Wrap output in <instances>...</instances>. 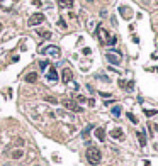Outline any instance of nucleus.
<instances>
[{
	"instance_id": "393cba45",
	"label": "nucleus",
	"mask_w": 158,
	"mask_h": 166,
	"mask_svg": "<svg viewBox=\"0 0 158 166\" xmlns=\"http://www.w3.org/2000/svg\"><path fill=\"white\" fill-rule=\"evenodd\" d=\"M0 31H2V24H0Z\"/></svg>"
},
{
	"instance_id": "f03ea898",
	"label": "nucleus",
	"mask_w": 158,
	"mask_h": 166,
	"mask_svg": "<svg viewBox=\"0 0 158 166\" xmlns=\"http://www.w3.org/2000/svg\"><path fill=\"white\" fill-rule=\"evenodd\" d=\"M41 53H43V54H50V56H53V58H60V54H61V51H60L58 46H46V48L41 49Z\"/></svg>"
},
{
	"instance_id": "a211bd4d",
	"label": "nucleus",
	"mask_w": 158,
	"mask_h": 166,
	"mask_svg": "<svg viewBox=\"0 0 158 166\" xmlns=\"http://www.w3.org/2000/svg\"><path fill=\"white\" fill-rule=\"evenodd\" d=\"M127 119H129V120H131L133 124H138V119H136V117H134L133 114H127Z\"/></svg>"
},
{
	"instance_id": "423d86ee",
	"label": "nucleus",
	"mask_w": 158,
	"mask_h": 166,
	"mask_svg": "<svg viewBox=\"0 0 158 166\" xmlns=\"http://www.w3.org/2000/svg\"><path fill=\"white\" fill-rule=\"evenodd\" d=\"M71 78H73L71 70H70V68H65V70H63V73H61V80H63V83H70Z\"/></svg>"
},
{
	"instance_id": "4be33fe9",
	"label": "nucleus",
	"mask_w": 158,
	"mask_h": 166,
	"mask_svg": "<svg viewBox=\"0 0 158 166\" xmlns=\"http://www.w3.org/2000/svg\"><path fill=\"white\" fill-rule=\"evenodd\" d=\"M77 100H78L80 103H83V102H87V98H85V97H82V95H78V97H77Z\"/></svg>"
},
{
	"instance_id": "412c9836",
	"label": "nucleus",
	"mask_w": 158,
	"mask_h": 166,
	"mask_svg": "<svg viewBox=\"0 0 158 166\" xmlns=\"http://www.w3.org/2000/svg\"><path fill=\"white\" fill-rule=\"evenodd\" d=\"M44 100H46V102H50V103H56V98H53V97H46Z\"/></svg>"
},
{
	"instance_id": "2eb2a0df",
	"label": "nucleus",
	"mask_w": 158,
	"mask_h": 166,
	"mask_svg": "<svg viewBox=\"0 0 158 166\" xmlns=\"http://www.w3.org/2000/svg\"><path fill=\"white\" fill-rule=\"evenodd\" d=\"M37 34H39V36H43V37H46V39H48V37H51V32H50V31H44V29H39V31H37Z\"/></svg>"
},
{
	"instance_id": "f257e3e1",
	"label": "nucleus",
	"mask_w": 158,
	"mask_h": 166,
	"mask_svg": "<svg viewBox=\"0 0 158 166\" xmlns=\"http://www.w3.org/2000/svg\"><path fill=\"white\" fill-rule=\"evenodd\" d=\"M87 161L90 165H99L100 163V159H102V154H100V149L95 148V146H90L87 149Z\"/></svg>"
},
{
	"instance_id": "6e6552de",
	"label": "nucleus",
	"mask_w": 158,
	"mask_h": 166,
	"mask_svg": "<svg viewBox=\"0 0 158 166\" xmlns=\"http://www.w3.org/2000/svg\"><path fill=\"white\" fill-rule=\"evenodd\" d=\"M111 136L114 137V139H123V129H119V127H116V129H112L111 130Z\"/></svg>"
},
{
	"instance_id": "4468645a",
	"label": "nucleus",
	"mask_w": 158,
	"mask_h": 166,
	"mask_svg": "<svg viewBox=\"0 0 158 166\" xmlns=\"http://www.w3.org/2000/svg\"><path fill=\"white\" fill-rule=\"evenodd\" d=\"M22 154H24L22 149H16V151H12L10 156H12V159H19V158H22Z\"/></svg>"
},
{
	"instance_id": "0eeeda50",
	"label": "nucleus",
	"mask_w": 158,
	"mask_h": 166,
	"mask_svg": "<svg viewBox=\"0 0 158 166\" xmlns=\"http://www.w3.org/2000/svg\"><path fill=\"white\" fill-rule=\"evenodd\" d=\"M97 34H99V37H100V42H107V41H109V34H107L105 29L99 27V29H97Z\"/></svg>"
},
{
	"instance_id": "f8f14e48",
	"label": "nucleus",
	"mask_w": 158,
	"mask_h": 166,
	"mask_svg": "<svg viewBox=\"0 0 158 166\" xmlns=\"http://www.w3.org/2000/svg\"><path fill=\"white\" fill-rule=\"evenodd\" d=\"M138 139H140V146L144 148V146H146V136H144V132H143V130L138 132Z\"/></svg>"
},
{
	"instance_id": "aec40b11",
	"label": "nucleus",
	"mask_w": 158,
	"mask_h": 166,
	"mask_svg": "<svg viewBox=\"0 0 158 166\" xmlns=\"http://www.w3.org/2000/svg\"><path fill=\"white\" fill-rule=\"evenodd\" d=\"M58 26H60L61 29H66V24H65V20H63V19H60V20H58Z\"/></svg>"
},
{
	"instance_id": "39448f33",
	"label": "nucleus",
	"mask_w": 158,
	"mask_h": 166,
	"mask_svg": "<svg viewBox=\"0 0 158 166\" xmlns=\"http://www.w3.org/2000/svg\"><path fill=\"white\" fill-rule=\"evenodd\" d=\"M44 14H34V15H31V19H29V26H39V24H43L44 22Z\"/></svg>"
},
{
	"instance_id": "a878e982",
	"label": "nucleus",
	"mask_w": 158,
	"mask_h": 166,
	"mask_svg": "<svg viewBox=\"0 0 158 166\" xmlns=\"http://www.w3.org/2000/svg\"><path fill=\"white\" fill-rule=\"evenodd\" d=\"M0 3H2V0H0Z\"/></svg>"
},
{
	"instance_id": "20e7f679",
	"label": "nucleus",
	"mask_w": 158,
	"mask_h": 166,
	"mask_svg": "<svg viewBox=\"0 0 158 166\" xmlns=\"http://www.w3.org/2000/svg\"><path fill=\"white\" fill-rule=\"evenodd\" d=\"M105 58H107V61H109L111 65H121V53H119V51H117L116 54H114V53H107Z\"/></svg>"
},
{
	"instance_id": "b1692460",
	"label": "nucleus",
	"mask_w": 158,
	"mask_h": 166,
	"mask_svg": "<svg viewBox=\"0 0 158 166\" xmlns=\"http://www.w3.org/2000/svg\"><path fill=\"white\" fill-rule=\"evenodd\" d=\"M31 2H33V3H34L36 7H39V5H41V0H31Z\"/></svg>"
},
{
	"instance_id": "7ed1b4c3",
	"label": "nucleus",
	"mask_w": 158,
	"mask_h": 166,
	"mask_svg": "<svg viewBox=\"0 0 158 166\" xmlns=\"http://www.w3.org/2000/svg\"><path fill=\"white\" fill-rule=\"evenodd\" d=\"M63 105H65L68 110H73V112H82V110H83L80 105H77V102H75V100H68V98H66V100H63Z\"/></svg>"
},
{
	"instance_id": "ddd939ff",
	"label": "nucleus",
	"mask_w": 158,
	"mask_h": 166,
	"mask_svg": "<svg viewBox=\"0 0 158 166\" xmlns=\"http://www.w3.org/2000/svg\"><path fill=\"white\" fill-rule=\"evenodd\" d=\"M36 80H37V73H27L26 75V81H27V83H34Z\"/></svg>"
},
{
	"instance_id": "f3484780",
	"label": "nucleus",
	"mask_w": 158,
	"mask_h": 166,
	"mask_svg": "<svg viewBox=\"0 0 158 166\" xmlns=\"http://www.w3.org/2000/svg\"><path fill=\"white\" fill-rule=\"evenodd\" d=\"M92 127H94V126H87V127L83 129V132H82V136H83V137H87V136H88V132L92 130Z\"/></svg>"
},
{
	"instance_id": "6ab92c4d",
	"label": "nucleus",
	"mask_w": 158,
	"mask_h": 166,
	"mask_svg": "<svg viewBox=\"0 0 158 166\" xmlns=\"http://www.w3.org/2000/svg\"><path fill=\"white\" fill-rule=\"evenodd\" d=\"M48 65H50L48 61H39V68H41V70H46V66H48Z\"/></svg>"
},
{
	"instance_id": "5701e85b",
	"label": "nucleus",
	"mask_w": 158,
	"mask_h": 166,
	"mask_svg": "<svg viewBox=\"0 0 158 166\" xmlns=\"http://www.w3.org/2000/svg\"><path fill=\"white\" fill-rule=\"evenodd\" d=\"M144 114H146L148 117H151V115H155V114H157V110H144Z\"/></svg>"
},
{
	"instance_id": "9d476101",
	"label": "nucleus",
	"mask_w": 158,
	"mask_h": 166,
	"mask_svg": "<svg viewBox=\"0 0 158 166\" xmlns=\"http://www.w3.org/2000/svg\"><path fill=\"white\" fill-rule=\"evenodd\" d=\"M95 137L99 139V141H105V130L102 127H97L95 129Z\"/></svg>"
},
{
	"instance_id": "dca6fc26",
	"label": "nucleus",
	"mask_w": 158,
	"mask_h": 166,
	"mask_svg": "<svg viewBox=\"0 0 158 166\" xmlns=\"http://www.w3.org/2000/svg\"><path fill=\"white\" fill-rule=\"evenodd\" d=\"M112 115H116V117H119V115H121V107H119V105L112 107Z\"/></svg>"
},
{
	"instance_id": "9b49d317",
	"label": "nucleus",
	"mask_w": 158,
	"mask_h": 166,
	"mask_svg": "<svg viewBox=\"0 0 158 166\" xmlns=\"http://www.w3.org/2000/svg\"><path fill=\"white\" fill-rule=\"evenodd\" d=\"M48 78H50L51 81H56V80H58V73H56V68H54V66L50 68V71H48Z\"/></svg>"
},
{
	"instance_id": "1a4fd4ad",
	"label": "nucleus",
	"mask_w": 158,
	"mask_h": 166,
	"mask_svg": "<svg viewBox=\"0 0 158 166\" xmlns=\"http://www.w3.org/2000/svg\"><path fill=\"white\" fill-rule=\"evenodd\" d=\"M58 5L61 9H70V7H73V0H58Z\"/></svg>"
}]
</instances>
